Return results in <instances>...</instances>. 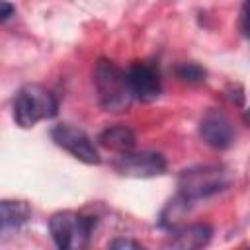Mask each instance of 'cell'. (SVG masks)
<instances>
[{"mask_svg": "<svg viewBox=\"0 0 250 250\" xmlns=\"http://www.w3.org/2000/svg\"><path fill=\"white\" fill-rule=\"evenodd\" d=\"M94 86L98 92V102L105 111L119 113L127 109L133 102V90L127 78L115 62L107 59H100L94 66Z\"/></svg>", "mask_w": 250, "mask_h": 250, "instance_id": "6da1fadb", "label": "cell"}, {"mask_svg": "<svg viewBox=\"0 0 250 250\" xmlns=\"http://www.w3.org/2000/svg\"><path fill=\"white\" fill-rule=\"evenodd\" d=\"M59 111V102L51 90L41 84L23 86L14 100V119L20 127H33L41 119H51Z\"/></svg>", "mask_w": 250, "mask_h": 250, "instance_id": "7a4b0ae2", "label": "cell"}, {"mask_svg": "<svg viewBox=\"0 0 250 250\" xmlns=\"http://www.w3.org/2000/svg\"><path fill=\"white\" fill-rule=\"evenodd\" d=\"M94 227H96L94 217L76 211H59L49 219L51 238L61 250H78L88 246Z\"/></svg>", "mask_w": 250, "mask_h": 250, "instance_id": "3957f363", "label": "cell"}, {"mask_svg": "<svg viewBox=\"0 0 250 250\" xmlns=\"http://www.w3.org/2000/svg\"><path fill=\"white\" fill-rule=\"evenodd\" d=\"M229 186V174L223 166H195L184 170L178 178L180 195L189 203L215 195Z\"/></svg>", "mask_w": 250, "mask_h": 250, "instance_id": "277c9868", "label": "cell"}, {"mask_svg": "<svg viewBox=\"0 0 250 250\" xmlns=\"http://www.w3.org/2000/svg\"><path fill=\"white\" fill-rule=\"evenodd\" d=\"M51 139L55 141V145H59L61 148L68 150L74 158H78L84 164H100V152L96 148V145L92 143V139L78 127L68 125V123H59L51 129Z\"/></svg>", "mask_w": 250, "mask_h": 250, "instance_id": "5b68a950", "label": "cell"}, {"mask_svg": "<svg viewBox=\"0 0 250 250\" xmlns=\"http://www.w3.org/2000/svg\"><path fill=\"white\" fill-rule=\"evenodd\" d=\"M113 168L121 176L152 178V176H160L166 170V160L160 152H152V150L133 152V150H127V152H121L113 160Z\"/></svg>", "mask_w": 250, "mask_h": 250, "instance_id": "8992f818", "label": "cell"}, {"mask_svg": "<svg viewBox=\"0 0 250 250\" xmlns=\"http://www.w3.org/2000/svg\"><path fill=\"white\" fill-rule=\"evenodd\" d=\"M199 137L203 139L205 145H209L213 148L230 146L234 141V131H232L230 119L219 109L207 111L199 123Z\"/></svg>", "mask_w": 250, "mask_h": 250, "instance_id": "52a82bcc", "label": "cell"}, {"mask_svg": "<svg viewBox=\"0 0 250 250\" xmlns=\"http://www.w3.org/2000/svg\"><path fill=\"white\" fill-rule=\"evenodd\" d=\"M127 78L133 90V96L141 102H152L160 96L162 84L154 66L146 62H133L127 70Z\"/></svg>", "mask_w": 250, "mask_h": 250, "instance_id": "ba28073f", "label": "cell"}, {"mask_svg": "<svg viewBox=\"0 0 250 250\" xmlns=\"http://www.w3.org/2000/svg\"><path fill=\"white\" fill-rule=\"evenodd\" d=\"M211 236H213V229L209 225L195 223V225L176 229L168 240V246L178 248V250H195V248L207 246Z\"/></svg>", "mask_w": 250, "mask_h": 250, "instance_id": "9c48e42d", "label": "cell"}, {"mask_svg": "<svg viewBox=\"0 0 250 250\" xmlns=\"http://www.w3.org/2000/svg\"><path fill=\"white\" fill-rule=\"evenodd\" d=\"M100 145L109 148V150H117V152H127L135 146V133L125 127V125H115V127H107L100 133L98 137Z\"/></svg>", "mask_w": 250, "mask_h": 250, "instance_id": "30bf717a", "label": "cell"}, {"mask_svg": "<svg viewBox=\"0 0 250 250\" xmlns=\"http://www.w3.org/2000/svg\"><path fill=\"white\" fill-rule=\"evenodd\" d=\"M31 215V209L25 201H10L4 199L0 203V217H2V229H18L23 225Z\"/></svg>", "mask_w": 250, "mask_h": 250, "instance_id": "8fae6325", "label": "cell"}, {"mask_svg": "<svg viewBox=\"0 0 250 250\" xmlns=\"http://www.w3.org/2000/svg\"><path fill=\"white\" fill-rule=\"evenodd\" d=\"M174 74H176V78H180L182 82H188V84L203 82L207 76L205 68H201L199 64H193V62H180L174 68Z\"/></svg>", "mask_w": 250, "mask_h": 250, "instance_id": "7c38bea8", "label": "cell"}, {"mask_svg": "<svg viewBox=\"0 0 250 250\" xmlns=\"http://www.w3.org/2000/svg\"><path fill=\"white\" fill-rule=\"evenodd\" d=\"M240 29L242 33L250 39V0L242 2V10H240Z\"/></svg>", "mask_w": 250, "mask_h": 250, "instance_id": "4fadbf2b", "label": "cell"}, {"mask_svg": "<svg viewBox=\"0 0 250 250\" xmlns=\"http://www.w3.org/2000/svg\"><path fill=\"white\" fill-rule=\"evenodd\" d=\"M109 248H115V250H123V248H141V242L137 240H129V238H115L107 244Z\"/></svg>", "mask_w": 250, "mask_h": 250, "instance_id": "5bb4252c", "label": "cell"}, {"mask_svg": "<svg viewBox=\"0 0 250 250\" xmlns=\"http://www.w3.org/2000/svg\"><path fill=\"white\" fill-rule=\"evenodd\" d=\"M0 10H2V12H0V20H2V21H6V20L16 12V8H14L8 0H2V2H0Z\"/></svg>", "mask_w": 250, "mask_h": 250, "instance_id": "9a60e30c", "label": "cell"}]
</instances>
